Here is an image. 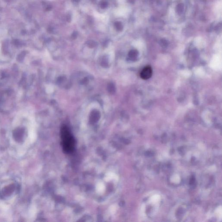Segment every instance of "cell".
I'll use <instances>...</instances> for the list:
<instances>
[{"instance_id":"6da1fadb","label":"cell","mask_w":222,"mask_h":222,"mask_svg":"<svg viewBox=\"0 0 222 222\" xmlns=\"http://www.w3.org/2000/svg\"><path fill=\"white\" fill-rule=\"evenodd\" d=\"M62 145L64 151L67 154L73 152L75 147V141L68 128L64 126L61 131Z\"/></svg>"},{"instance_id":"7a4b0ae2","label":"cell","mask_w":222,"mask_h":222,"mask_svg":"<svg viewBox=\"0 0 222 222\" xmlns=\"http://www.w3.org/2000/svg\"><path fill=\"white\" fill-rule=\"evenodd\" d=\"M152 69L151 67L148 66L144 68L140 73V77L143 80H147L150 79L152 77Z\"/></svg>"},{"instance_id":"3957f363","label":"cell","mask_w":222,"mask_h":222,"mask_svg":"<svg viewBox=\"0 0 222 222\" xmlns=\"http://www.w3.org/2000/svg\"><path fill=\"white\" fill-rule=\"evenodd\" d=\"M15 186L14 184L9 185L5 187L2 191V195L4 196H7L10 195L13 193L15 190Z\"/></svg>"},{"instance_id":"277c9868","label":"cell","mask_w":222,"mask_h":222,"mask_svg":"<svg viewBox=\"0 0 222 222\" xmlns=\"http://www.w3.org/2000/svg\"><path fill=\"white\" fill-rule=\"evenodd\" d=\"M23 134L22 131H17L14 133V138H15V140L17 142H21V140L23 139Z\"/></svg>"},{"instance_id":"5b68a950","label":"cell","mask_w":222,"mask_h":222,"mask_svg":"<svg viewBox=\"0 0 222 222\" xmlns=\"http://www.w3.org/2000/svg\"><path fill=\"white\" fill-rule=\"evenodd\" d=\"M115 26L117 30H121L122 29V25L120 22H116V23H115Z\"/></svg>"},{"instance_id":"8992f818","label":"cell","mask_w":222,"mask_h":222,"mask_svg":"<svg viewBox=\"0 0 222 222\" xmlns=\"http://www.w3.org/2000/svg\"><path fill=\"white\" fill-rule=\"evenodd\" d=\"M101 6L102 8H105L107 6V3L105 1H103L101 4Z\"/></svg>"}]
</instances>
